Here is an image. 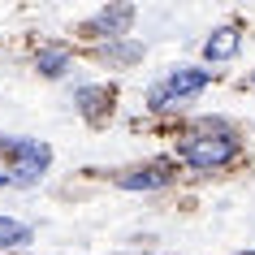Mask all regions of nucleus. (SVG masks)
Returning a JSON list of instances; mask_svg holds the SVG:
<instances>
[{
    "label": "nucleus",
    "mask_w": 255,
    "mask_h": 255,
    "mask_svg": "<svg viewBox=\"0 0 255 255\" xmlns=\"http://www.w3.org/2000/svg\"><path fill=\"white\" fill-rule=\"evenodd\" d=\"M251 255H255V251H251Z\"/></svg>",
    "instance_id": "nucleus-13"
},
{
    "label": "nucleus",
    "mask_w": 255,
    "mask_h": 255,
    "mask_svg": "<svg viewBox=\"0 0 255 255\" xmlns=\"http://www.w3.org/2000/svg\"><path fill=\"white\" fill-rule=\"evenodd\" d=\"M208 69H173L169 78L151 91V108H173L177 100H186V95H199L203 87H208Z\"/></svg>",
    "instance_id": "nucleus-3"
},
{
    "label": "nucleus",
    "mask_w": 255,
    "mask_h": 255,
    "mask_svg": "<svg viewBox=\"0 0 255 255\" xmlns=\"http://www.w3.org/2000/svg\"><path fill=\"white\" fill-rule=\"evenodd\" d=\"M130 22H134V9H130V4H113V9H100V13H95L91 26L95 30H108V39H121Z\"/></svg>",
    "instance_id": "nucleus-5"
},
{
    "label": "nucleus",
    "mask_w": 255,
    "mask_h": 255,
    "mask_svg": "<svg viewBox=\"0 0 255 255\" xmlns=\"http://www.w3.org/2000/svg\"><path fill=\"white\" fill-rule=\"evenodd\" d=\"M35 65H39L48 78H61V74L69 69V52H65V48H56V43H52V48H39V52H35Z\"/></svg>",
    "instance_id": "nucleus-7"
},
{
    "label": "nucleus",
    "mask_w": 255,
    "mask_h": 255,
    "mask_svg": "<svg viewBox=\"0 0 255 255\" xmlns=\"http://www.w3.org/2000/svg\"><path fill=\"white\" fill-rule=\"evenodd\" d=\"M108 100H113V95H108L104 87H82V91H78V108H82V113H87L91 121H100V117H104Z\"/></svg>",
    "instance_id": "nucleus-8"
},
{
    "label": "nucleus",
    "mask_w": 255,
    "mask_h": 255,
    "mask_svg": "<svg viewBox=\"0 0 255 255\" xmlns=\"http://www.w3.org/2000/svg\"><path fill=\"white\" fill-rule=\"evenodd\" d=\"M182 160L195 164V169H221L238 156V138L229 130H208V134H186L182 138Z\"/></svg>",
    "instance_id": "nucleus-2"
},
{
    "label": "nucleus",
    "mask_w": 255,
    "mask_h": 255,
    "mask_svg": "<svg viewBox=\"0 0 255 255\" xmlns=\"http://www.w3.org/2000/svg\"><path fill=\"white\" fill-rule=\"evenodd\" d=\"M0 151L4 156H13V173H9V182L13 186H35L43 177V169L52 164V147L48 143H39V138H13V134H0Z\"/></svg>",
    "instance_id": "nucleus-1"
},
{
    "label": "nucleus",
    "mask_w": 255,
    "mask_h": 255,
    "mask_svg": "<svg viewBox=\"0 0 255 255\" xmlns=\"http://www.w3.org/2000/svg\"><path fill=\"white\" fill-rule=\"evenodd\" d=\"M0 182H9V173H0Z\"/></svg>",
    "instance_id": "nucleus-11"
},
{
    "label": "nucleus",
    "mask_w": 255,
    "mask_h": 255,
    "mask_svg": "<svg viewBox=\"0 0 255 255\" xmlns=\"http://www.w3.org/2000/svg\"><path fill=\"white\" fill-rule=\"evenodd\" d=\"M251 82H255V74H251Z\"/></svg>",
    "instance_id": "nucleus-12"
},
{
    "label": "nucleus",
    "mask_w": 255,
    "mask_h": 255,
    "mask_svg": "<svg viewBox=\"0 0 255 255\" xmlns=\"http://www.w3.org/2000/svg\"><path fill=\"white\" fill-rule=\"evenodd\" d=\"M108 61H121V65H126V61H138V56H143V48H134V43H121V48H108Z\"/></svg>",
    "instance_id": "nucleus-10"
},
{
    "label": "nucleus",
    "mask_w": 255,
    "mask_h": 255,
    "mask_svg": "<svg viewBox=\"0 0 255 255\" xmlns=\"http://www.w3.org/2000/svg\"><path fill=\"white\" fill-rule=\"evenodd\" d=\"M169 169L164 164H147V169H130V173H117V186L121 190H156V186H169Z\"/></svg>",
    "instance_id": "nucleus-4"
},
{
    "label": "nucleus",
    "mask_w": 255,
    "mask_h": 255,
    "mask_svg": "<svg viewBox=\"0 0 255 255\" xmlns=\"http://www.w3.org/2000/svg\"><path fill=\"white\" fill-rule=\"evenodd\" d=\"M22 242H30V229L13 216H0V247H22Z\"/></svg>",
    "instance_id": "nucleus-9"
},
{
    "label": "nucleus",
    "mask_w": 255,
    "mask_h": 255,
    "mask_svg": "<svg viewBox=\"0 0 255 255\" xmlns=\"http://www.w3.org/2000/svg\"><path fill=\"white\" fill-rule=\"evenodd\" d=\"M238 43H242L238 26H221V30H212V39L203 43V56L208 61H229V56L238 52Z\"/></svg>",
    "instance_id": "nucleus-6"
}]
</instances>
